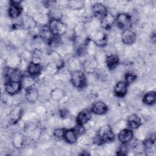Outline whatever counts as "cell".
<instances>
[{
    "instance_id": "cell-1",
    "label": "cell",
    "mask_w": 156,
    "mask_h": 156,
    "mask_svg": "<svg viewBox=\"0 0 156 156\" xmlns=\"http://www.w3.org/2000/svg\"><path fill=\"white\" fill-rule=\"evenodd\" d=\"M115 138L113 128L108 124H104L99 127L93 140L96 144L101 145L113 141Z\"/></svg>"
},
{
    "instance_id": "cell-2",
    "label": "cell",
    "mask_w": 156,
    "mask_h": 156,
    "mask_svg": "<svg viewBox=\"0 0 156 156\" xmlns=\"http://www.w3.org/2000/svg\"><path fill=\"white\" fill-rule=\"evenodd\" d=\"M89 38L98 47H104L106 46L108 41L107 35L104 31L99 29L91 30Z\"/></svg>"
},
{
    "instance_id": "cell-3",
    "label": "cell",
    "mask_w": 156,
    "mask_h": 156,
    "mask_svg": "<svg viewBox=\"0 0 156 156\" xmlns=\"http://www.w3.org/2000/svg\"><path fill=\"white\" fill-rule=\"evenodd\" d=\"M48 26L55 36L60 37L68 32V26L60 20H50Z\"/></svg>"
},
{
    "instance_id": "cell-4",
    "label": "cell",
    "mask_w": 156,
    "mask_h": 156,
    "mask_svg": "<svg viewBox=\"0 0 156 156\" xmlns=\"http://www.w3.org/2000/svg\"><path fill=\"white\" fill-rule=\"evenodd\" d=\"M70 81L74 87L77 88H83L87 83L86 75L81 70L74 71L70 75Z\"/></svg>"
},
{
    "instance_id": "cell-5",
    "label": "cell",
    "mask_w": 156,
    "mask_h": 156,
    "mask_svg": "<svg viewBox=\"0 0 156 156\" xmlns=\"http://www.w3.org/2000/svg\"><path fill=\"white\" fill-rule=\"evenodd\" d=\"M24 131L26 136L29 137L32 140L39 138L41 134V129L39 126L33 122L27 124L24 128Z\"/></svg>"
},
{
    "instance_id": "cell-6",
    "label": "cell",
    "mask_w": 156,
    "mask_h": 156,
    "mask_svg": "<svg viewBox=\"0 0 156 156\" xmlns=\"http://www.w3.org/2000/svg\"><path fill=\"white\" fill-rule=\"evenodd\" d=\"M98 62L96 57L93 55H90L86 58L82 63V66L84 71L88 74L93 73L98 68Z\"/></svg>"
},
{
    "instance_id": "cell-7",
    "label": "cell",
    "mask_w": 156,
    "mask_h": 156,
    "mask_svg": "<svg viewBox=\"0 0 156 156\" xmlns=\"http://www.w3.org/2000/svg\"><path fill=\"white\" fill-rule=\"evenodd\" d=\"M23 12V7L20 1H11L8 9V14L12 19H18Z\"/></svg>"
},
{
    "instance_id": "cell-8",
    "label": "cell",
    "mask_w": 156,
    "mask_h": 156,
    "mask_svg": "<svg viewBox=\"0 0 156 156\" xmlns=\"http://www.w3.org/2000/svg\"><path fill=\"white\" fill-rule=\"evenodd\" d=\"M37 22L34 18L29 15H24L20 20V26L25 30L29 31L37 27Z\"/></svg>"
},
{
    "instance_id": "cell-9",
    "label": "cell",
    "mask_w": 156,
    "mask_h": 156,
    "mask_svg": "<svg viewBox=\"0 0 156 156\" xmlns=\"http://www.w3.org/2000/svg\"><path fill=\"white\" fill-rule=\"evenodd\" d=\"M39 37L44 43L51 44L55 37V35L49 29L48 25H44L39 30Z\"/></svg>"
},
{
    "instance_id": "cell-10",
    "label": "cell",
    "mask_w": 156,
    "mask_h": 156,
    "mask_svg": "<svg viewBox=\"0 0 156 156\" xmlns=\"http://www.w3.org/2000/svg\"><path fill=\"white\" fill-rule=\"evenodd\" d=\"M115 21L118 26L122 29H128L127 27L130 26L132 21L131 16L126 13H119L116 18Z\"/></svg>"
},
{
    "instance_id": "cell-11",
    "label": "cell",
    "mask_w": 156,
    "mask_h": 156,
    "mask_svg": "<svg viewBox=\"0 0 156 156\" xmlns=\"http://www.w3.org/2000/svg\"><path fill=\"white\" fill-rule=\"evenodd\" d=\"M91 11L94 17L99 21H100L108 12L106 6L99 2L95 3L92 5Z\"/></svg>"
},
{
    "instance_id": "cell-12",
    "label": "cell",
    "mask_w": 156,
    "mask_h": 156,
    "mask_svg": "<svg viewBox=\"0 0 156 156\" xmlns=\"http://www.w3.org/2000/svg\"><path fill=\"white\" fill-rule=\"evenodd\" d=\"M23 114V110L20 105L15 106L8 115V119L11 124H16L21 118Z\"/></svg>"
},
{
    "instance_id": "cell-13",
    "label": "cell",
    "mask_w": 156,
    "mask_h": 156,
    "mask_svg": "<svg viewBox=\"0 0 156 156\" xmlns=\"http://www.w3.org/2000/svg\"><path fill=\"white\" fill-rule=\"evenodd\" d=\"M22 88L21 82L8 81L5 83V91L9 95H14L18 93Z\"/></svg>"
},
{
    "instance_id": "cell-14",
    "label": "cell",
    "mask_w": 156,
    "mask_h": 156,
    "mask_svg": "<svg viewBox=\"0 0 156 156\" xmlns=\"http://www.w3.org/2000/svg\"><path fill=\"white\" fill-rule=\"evenodd\" d=\"M136 38L135 32L130 29L123 30L121 34V41L123 44L126 45L133 44L136 41Z\"/></svg>"
},
{
    "instance_id": "cell-15",
    "label": "cell",
    "mask_w": 156,
    "mask_h": 156,
    "mask_svg": "<svg viewBox=\"0 0 156 156\" xmlns=\"http://www.w3.org/2000/svg\"><path fill=\"white\" fill-rule=\"evenodd\" d=\"M91 110L88 109L81 110L80 112H79L76 118L77 124L80 126H85L87 124L91 118Z\"/></svg>"
},
{
    "instance_id": "cell-16",
    "label": "cell",
    "mask_w": 156,
    "mask_h": 156,
    "mask_svg": "<svg viewBox=\"0 0 156 156\" xmlns=\"http://www.w3.org/2000/svg\"><path fill=\"white\" fill-rule=\"evenodd\" d=\"M133 137V133L130 129L124 128L120 130L118 133V140L121 144H127L129 143Z\"/></svg>"
},
{
    "instance_id": "cell-17",
    "label": "cell",
    "mask_w": 156,
    "mask_h": 156,
    "mask_svg": "<svg viewBox=\"0 0 156 156\" xmlns=\"http://www.w3.org/2000/svg\"><path fill=\"white\" fill-rule=\"evenodd\" d=\"M115 21V18L113 15L110 12H107V14L99 21L100 26L102 29L105 30L110 29Z\"/></svg>"
},
{
    "instance_id": "cell-18",
    "label": "cell",
    "mask_w": 156,
    "mask_h": 156,
    "mask_svg": "<svg viewBox=\"0 0 156 156\" xmlns=\"http://www.w3.org/2000/svg\"><path fill=\"white\" fill-rule=\"evenodd\" d=\"M128 85L124 81L118 82L114 87L113 92L117 97L122 98L126 96L127 92Z\"/></svg>"
},
{
    "instance_id": "cell-19",
    "label": "cell",
    "mask_w": 156,
    "mask_h": 156,
    "mask_svg": "<svg viewBox=\"0 0 156 156\" xmlns=\"http://www.w3.org/2000/svg\"><path fill=\"white\" fill-rule=\"evenodd\" d=\"M25 98L30 103L36 102L39 98V91L35 86L25 90Z\"/></svg>"
},
{
    "instance_id": "cell-20",
    "label": "cell",
    "mask_w": 156,
    "mask_h": 156,
    "mask_svg": "<svg viewBox=\"0 0 156 156\" xmlns=\"http://www.w3.org/2000/svg\"><path fill=\"white\" fill-rule=\"evenodd\" d=\"M26 69L29 75L32 76H36L41 73L42 71V66L38 62L32 61L27 65Z\"/></svg>"
},
{
    "instance_id": "cell-21",
    "label": "cell",
    "mask_w": 156,
    "mask_h": 156,
    "mask_svg": "<svg viewBox=\"0 0 156 156\" xmlns=\"http://www.w3.org/2000/svg\"><path fill=\"white\" fill-rule=\"evenodd\" d=\"M108 108L107 105L102 101L95 102L91 108V112L97 115H103L108 112Z\"/></svg>"
},
{
    "instance_id": "cell-22",
    "label": "cell",
    "mask_w": 156,
    "mask_h": 156,
    "mask_svg": "<svg viewBox=\"0 0 156 156\" xmlns=\"http://www.w3.org/2000/svg\"><path fill=\"white\" fill-rule=\"evenodd\" d=\"M141 125L140 117L136 114H132L129 116L127 119V126L130 129H136Z\"/></svg>"
},
{
    "instance_id": "cell-23",
    "label": "cell",
    "mask_w": 156,
    "mask_h": 156,
    "mask_svg": "<svg viewBox=\"0 0 156 156\" xmlns=\"http://www.w3.org/2000/svg\"><path fill=\"white\" fill-rule=\"evenodd\" d=\"M26 136L21 133H15L12 137V144L17 149L23 147L26 143Z\"/></svg>"
},
{
    "instance_id": "cell-24",
    "label": "cell",
    "mask_w": 156,
    "mask_h": 156,
    "mask_svg": "<svg viewBox=\"0 0 156 156\" xmlns=\"http://www.w3.org/2000/svg\"><path fill=\"white\" fill-rule=\"evenodd\" d=\"M119 57L116 54H109L105 58V63L109 69H113L119 63Z\"/></svg>"
},
{
    "instance_id": "cell-25",
    "label": "cell",
    "mask_w": 156,
    "mask_h": 156,
    "mask_svg": "<svg viewBox=\"0 0 156 156\" xmlns=\"http://www.w3.org/2000/svg\"><path fill=\"white\" fill-rule=\"evenodd\" d=\"M65 96V91L60 88H54L50 92V97L51 99L55 102H60Z\"/></svg>"
},
{
    "instance_id": "cell-26",
    "label": "cell",
    "mask_w": 156,
    "mask_h": 156,
    "mask_svg": "<svg viewBox=\"0 0 156 156\" xmlns=\"http://www.w3.org/2000/svg\"><path fill=\"white\" fill-rule=\"evenodd\" d=\"M78 135L73 129H69L65 130L63 138L69 144H74L78 140Z\"/></svg>"
},
{
    "instance_id": "cell-27",
    "label": "cell",
    "mask_w": 156,
    "mask_h": 156,
    "mask_svg": "<svg viewBox=\"0 0 156 156\" xmlns=\"http://www.w3.org/2000/svg\"><path fill=\"white\" fill-rule=\"evenodd\" d=\"M22 88L25 90L33 87L35 85V80L32 76H23L21 80Z\"/></svg>"
},
{
    "instance_id": "cell-28",
    "label": "cell",
    "mask_w": 156,
    "mask_h": 156,
    "mask_svg": "<svg viewBox=\"0 0 156 156\" xmlns=\"http://www.w3.org/2000/svg\"><path fill=\"white\" fill-rule=\"evenodd\" d=\"M48 15L50 20H60L63 17L62 11L55 7L48 10Z\"/></svg>"
},
{
    "instance_id": "cell-29",
    "label": "cell",
    "mask_w": 156,
    "mask_h": 156,
    "mask_svg": "<svg viewBox=\"0 0 156 156\" xmlns=\"http://www.w3.org/2000/svg\"><path fill=\"white\" fill-rule=\"evenodd\" d=\"M156 101V93L154 91L147 92L143 98V102L148 105H151L155 104Z\"/></svg>"
},
{
    "instance_id": "cell-30",
    "label": "cell",
    "mask_w": 156,
    "mask_h": 156,
    "mask_svg": "<svg viewBox=\"0 0 156 156\" xmlns=\"http://www.w3.org/2000/svg\"><path fill=\"white\" fill-rule=\"evenodd\" d=\"M68 8L73 10H79L83 9L85 6V2L80 0L69 1L67 2Z\"/></svg>"
},
{
    "instance_id": "cell-31",
    "label": "cell",
    "mask_w": 156,
    "mask_h": 156,
    "mask_svg": "<svg viewBox=\"0 0 156 156\" xmlns=\"http://www.w3.org/2000/svg\"><path fill=\"white\" fill-rule=\"evenodd\" d=\"M21 62L22 58L19 55H12L8 59V66L13 68H18L21 64Z\"/></svg>"
},
{
    "instance_id": "cell-32",
    "label": "cell",
    "mask_w": 156,
    "mask_h": 156,
    "mask_svg": "<svg viewBox=\"0 0 156 156\" xmlns=\"http://www.w3.org/2000/svg\"><path fill=\"white\" fill-rule=\"evenodd\" d=\"M60 68L59 66L54 62H49L45 66V70L47 73H48L50 75H53L59 71Z\"/></svg>"
},
{
    "instance_id": "cell-33",
    "label": "cell",
    "mask_w": 156,
    "mask_h": 156,
    "mask_svg": "<svg viewBox=\"0 0 156 156\" xmlns=\"http://www.w3.org/2000/svg\"><path fill=\"white\" fill-rule=\"evenodd\" d=\"M65 129L63 128H57L54 130L53 131V135L55 138L58 139H62L63 138L65 132Z\"/></svg>"
},
{
    "instance_id": "cell-34",
    "label": "cell",
    "mask_w": 156,
    "mask_h": 156,
    "mask_svg": "<svg viewBox=\"0 0 156 156\" xmlns=\"http://www.w3.org/2000/svg\"><path fill=\"white\" fill-rule=\"evenodd\" d=\"M136 79V76L133 74V73H127L125 76V82L127 84L129 85L133 82Z\"/></svg>"
},
{
    "instance_id": "cell-35",
    "label": "cell",
    "mask_w": 156,
    "mask_h": 156,
    "mask_svg": "<svg viewBox=\"0 0 156 156\" xmlns=\"http://www.w3.org/2000/svg\"><path fill=\"white\" fill-rule=\"evenodd\" d=\"M80 63L78 60L76 58H73L70 62H69V66L71 68L74 69V71H77V70H80L78 68L80 67Z\"/></svg>"
},
{
    "instance_id": "cell-36",
    "label": "cell",
    "mask_w": 156,
    "mask_h": 156,
    "mask_svg": "<svg viewBox=\"0 0 156 156\" xmlns=\"http://www.w3.org/2000/svg\"><path fill=\"white\" fill-rule=\"evenodd\" d=\"M122 146L118 148L116 154L119 155H125L127 154V147L126 146V144H122Z\"/></svg>"
}]
</instances>
